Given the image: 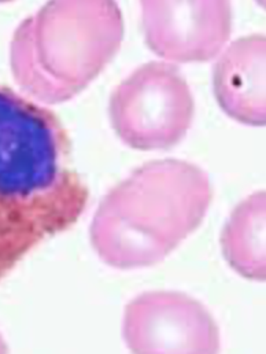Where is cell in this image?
I'll return each instance as SVG.
<instances>
[{"mask_svg": "<svg viewBox=\"0 0 266 354\" xmlns=\"http://www.w3.org/2000/svg\"><path fill=\"white\" fill-rule=\"evenodd\" d=\"M265 198V191H258L242 201L221 234L227 263L240 276L257 281L266 277Z\"/></svg>", "mask_w": 266, "mask_h": 354, "instance_id": "8", "label": "cell"}, {"mask_svg": "<svg viewBox=\"0 0 266 354\" xmlns=\"http://www.w3.org/2000/svg\"><path fill=\"white\" fill-rule=\"evenodd\" d=\"M195 114L192 92L178 66L149 62L139 66L108 102L117 136L135 150H168L189 131Z\"/></svg>", "mask_w": 266, "mask_h": 354, "instance_id": "4", "label": "cell"}, {"mask_svg": "<svg viewBox=\"0 0 266 354\" xmlns=\"http://www.w3.org/2000/svg\"><path fill=\"white\" fill-rule=\"evenodd\" d=\"M211 199L210 178L199 167L147 162L102 199L89 230L92 248L117 269L155 266L202 224Z\"/></svg>", "mask_w": 266, "mask_h": 354, "instance_id": "2", "label": "cell"}, {"mask_svg": "<svg viewBox=\"0 0 266 354\" xmlns=\"http://www.w3.org/2000/svg\"><path fill=\"white\" fill-rule=\"evenodd\" d=\"M122 335L133 353H217L220 330L195 298L176 291H149L125 308Z\"/></svg>", "mask_w": 266, "mask_h": 354, "instance_id": "5", "label": "cell"}, {"mask_svg": "<svg viewBox=\"0 0 266 354\" xmlns=\"http://www.w3.org/2000/svg\"><path fill=\"white\" fill-rule=\"evenodd\" d=\"M88 201L61 120L0 84V281L32 250L75 225Z\"/></svg>", "mask_w": 266, "mask_h": 354, "instance_id": "1", "label": "cell"}, {"mask_svg": "<svg viewBox=\"0 0 266 354\" xmlns=\"http://www.w3.org/2000/svg\"><path fill=\"white\" fill-rule=\"evenodd\" d=\"M146 43L158 57L173 62H207L232 33L228 1H143Z\"/></svg>", "mask_w": 266, "mask_h": 354, "instance_id": "6", "label": "cell"}, {"mask_svg": "<svg viewBox=\"0 0 266 354\" xmlns=\"http://www.w3.org/2000/svg\"><path fill=\"white\" fill-rule=\"evenodd\" d=\"M122 39L124 18L115 1H50L14 32V80L32 100L68 102L104 71Z\"/></svg>", "mask_w": 266, "mask_h": 354, "instance_id": "3", "label": "cell"}, {"mask_svg": "<svg viewBox=\"0 0 266 354\" xmlns=\"http://www.w3.org/2000/svg\"><path fill=\"white\" fill-rule=\"evenodd\" d=\"M265 35H249L231 43L213 69L217 103L245 125H265Z\"/></svg>", "mask_w": 266, "mask_h": 354, "instance_id": "7", "label": "cell"}]
</instances>
